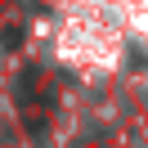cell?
Returning <instances> with one entry per match:
<instances>
[{"label":"cell","instance_id":"cell-1","mask_svg":"<svg viewBox=\"0 0 148 148\" xmlns=\"http://www.w3.org/2000/svg\"><path fill=\"white\" fill-rule=\"evenodd\" d=\"M18 40H23V32H18V27H5V32H0V45H5V49H14Z\"/></svg>","mask_w":148,"mask_h":148}]
</instances>
